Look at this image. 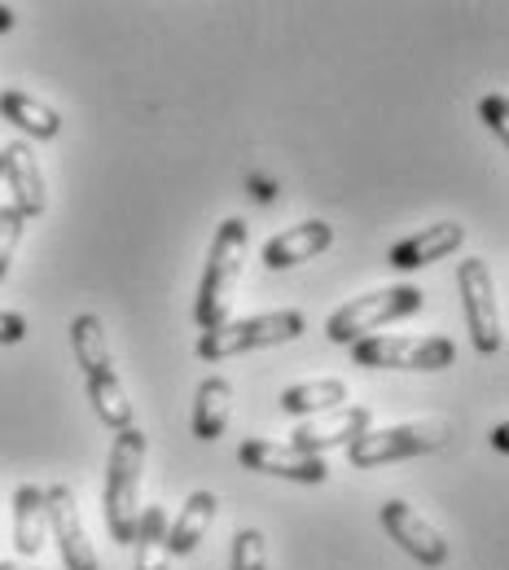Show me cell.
Instances as JSON below:
<instances>
[{
    "label": "cell",
    "mask_w": 509,
    "mask_h": 570,
    "mask_svg": "<svg viewBox=\"0 0 509 570\" xmlns=\"http://www.w3.org/2000/svg\"><path fill=\"white\" fill-rule=\"evenodd\" d=\"M141 474H146V434L137 426L119 430L115 443H110V465H106V527H110L115 544L137 540Z\"/></svg>",
    "instance_id": "obj_1"
},
{
    "label": "cell",
    "mask_w": 509,
    "mask_h": 570,
    "mask_svg": "<svg viewBox=\"0 0 509 570\" xmlns=\"http://www.w3.org/2000/svg\"><path fill=\"white\" fill-rule=\"evenodd\" d=\"M242 259H246V219H224L216 228V242H212V255H207V273H203V285H198V325L203 334L207 330H219L228 321V303H233V285H237V273H242Z\"/></svg>",
    "instance_id": "obj_2"
},
{
    "label": "cell",
    "mask_w": 509,
    "mask_h": 570,
    "mask_svg": "<svg viewBox=\"0 0 509 570\" xmlns=\"http://www.w3.org/2000/svg\"><path fill=\"white\" fill-rule=\"evenodd\" d=\"M422 303H427V294H422L418 285H386V289H369V294H361V298L343 303V307L325 321V334H330V343L352 347V343L369 338L373 330H382V325H391V321H404V316L422 312Z\"/></svg>",
    "instance_id": "obj_3"
},
{
    "label": "cell",
    "mask_w": 509,
    "mask_h": 570,
    "mask_svg": "<svg viewBox=\"0 0 509 570\" xmlns=\"http://www.w3.org/2000/svg\"><path fill=\"white\" fill-rule=\"evenodd\" d=\"M303 330H307V321L294 307H286V312H260V316H246V321H224L219 330H207L198 338V356L219 364V360L228 356H246V352L294 343Z\"/></svg>",
    "instance_id": "obj_4"
},
{
    "label": "cell",
    "mask_w": 509,
    "mask_h": 570,
    "mask_svg": "<svg viewBox=\"0 0 509 570\" xmlns=\"http://www.w3.org/2000/svg\"><path fill=\"white\" fill-rule=\"evenodd\" d=\"M448 422L422 417V422H400L386 430H364L356 443H348V461L352 470H378V465H395L409 456H427L448 443Z\"/></svg>",
    "instance_id": "obj_5"
},
{
    "label": "cell",
    "mask_w": 509,
    "mask_h": 570,
    "mask_svg": "<svg viewBox=\"0 0 509 570\" xmlns=\"http://www.w3.org/2000/svg\"><path fill=\"white\" fill-rule=\"evenodd\" d=\"M352 360L361 368H409V373H439L452 368L457 347L443 334H369L352 343Z\"/></svg>",
    "instance_id": "obj_6"
},
{
    "label": "cell",
    "mask_w": 509,
    "mask_h": 570,
    "mask_svg": "<svg viewBox=\"0 0 509 570\" xmlns=\"http://www.w3.org/2000/svg\"><path fill=\"white\" fill-rule=\"evenodd\" d=\"M457 289L466 303V321H470V338L483 356H497L506 347V316L497 303V282L488 273L483 259H461L457 268Z\"/></svg>",
    "instance_id": "obj_7"
},
{
    "label": "cell",
    "mask_w": 509,
    "mask_h": 570,
    "mask_svg": "<svg viewBox=\"0 0 509 570\" xmlns=\"http://www.w3.org/2000/svg\"><path fill=\"white\" fill-rule=\"evenodd\" d=\"M237 461L255 474H268V479H291V483H325L330 479V465L312 452H298L294 443H273V439H246L237 448Z\"/></svg>",
    "instance_id": "obj_8"
},
{
    "label": "cell",
    "mask_w": 509,
    "mask_h": 570,
    "mask_svg": "<svg viewBox=\"0 0 509 570\" xmlns=\"http://www.w3.org/2000/svg\"><path fill=\"white\" fill-rule=\"evenodd\" d=\"M378 518H382L386 535H391L409 558H418L422 567H443V562H448V540L439 535V527H431L409 500H386V504L378 509Z\"/></svg>",
    "instance_id": "obj_9"
},
{
    "label": "cell",
    "mask_w": 509,
    "mask_h": 570,
    "mask_svg": "<svg viewBox=\"0 0 509 570\" xmlns=\"http://www.w3.org/2000/svg\"><path fill=\"white\" fill-rule=\"evenodd\" d=\"M45 500H49V535L58 540L62 567L101 570L92 544H88V531H84V518H79V504H75L71 488H67V483H53V488H45Z\"/></svg>",
    "instance_id": "obj_10"
},
{
    "label": "cell",
    "mask_w": 509,
    "mask_h": 570,
    "mask_svg": "<svg viewBox=\"0 0 509 570\" xmlns=\"http://www.w3.org/2000/svg\"><path fill=\"white\" fill-rule=\"evenodd\" d=\"M0 158H4V180H9V194H13V212L22 215V219H36V215H45L49 207V194H45V176H40V158H36V149L27 141H9L0 149Z\"/></svg>",
    "instance_id": "obj_11"
},
{
    "label": "cell",
    "mask_w": 509,
    "mask_h": 570,
    "mask_svg": "<svg viewBox=\"0 0 509 570\" xmlns=\"http://www.w3.org/2000/svg\"><path fill=\"white\" fill-rule=\"evenodd\" d=\"M369 409L364 404H343V409H334V413H321V417H307V422H298L294 426V448L298 452H312V456H321L325 448H339V443H356L364 430H369Z\"/></svg>",
    "instance_id": "obj_12"
},
{
    "label": "cell",
    "mask_w": 509,
    "mask_h": 570,
    "mask_svg": "<svg viewBox=\"0 0 509 570\" xmlns=\"http://www.w3.org/2000/svg\"><path fill=\"white\" fill-rule=\"evenodd\" d=\"M461 242H466V228H461L457 219H439L431 228H422V233L395 242L391 255H386V264H391L395 273H418V268H427V264H439V259L457 255Z\"/></svg>",
    "instance_id": "obj_13"
},
{
    "label": "cell",
    "mask_w": 509,
    "mask_h": 570,
    "mask_svg": "<svg viewBox=\"0 0 509 570\" xmlns=\"http://www.w3.org/2000/svg\"><path fill=\"white\" fill-rule=\"evenodd\" d=\"M330 242H334V228L325 224V219H303V224H294L286 233H277V237H268L264 242V264L268 268H298V264H307V259H316L321 250H330Z\"/></svg>",
    "instance_id": "obj_14"
},
{
    "label": "cell",
    "mask_w": 509,
    "mask_h": 570,
    "mask_svg": "<svg viewBox=\"0 0 509 570\" xmlns=\"http://www.w3.org/2000/svg\"><path fill=\"white\" fill-rule=\"evenodd\" d=\"M45 540H49V500L36 483H22L13 492V544H18L22 562L40 558Z\"/></svg>",
    "instance_id": "obj_15"
},
{
    "label": "cell",
    "mask_w": 509,
    "mask_h": 570,
    "mask_svg": "<svg viewBox=\"0 0 509 570\" xmlns=\"http://www.w3.org/2000/svg\"><path fill=\"white\" fill-rule=\"evenodd\" d=\"M216 509H219L216 492H194V497L185 500V504H180V513L167 522V553L189 558V553L203 544V535L212 531Z\"/></svg>",
    "instance_id": "obj_16"
},
{
    "label": "cell",
    "mask_w": 509,
    "mask_h": 570,
    "mask_svg": "<svg viewBox=\"0 0 509 570\" xmlns=\"http://www.w3.org/2000/svg\"><path fill=\"white\" fill-rule=\"evenodd\" d=\"M277 404H282L286 417L307 422V417H321V413L343 409V404H348V382H343V377H312V382L286 386Z\"/></svg>",
    "instance_id": "obj_17"
},
{
    "label": "cell",
    "mask_w": 509,
    "mask_h": 570,
    "mask_svg": "<svg viewBox=\"0 0 509 570\" xmlns=\"http://www.w3.org/2000/svg\"><path fill=\"white\" fill-rule=\"evenodd\" d=\"M228 417H233V382L212 373V377H203L198 400H194V434L203 443H216L228 430Z\"/></svg>",
    "instance_id": "obj_18"
},
{
    "label": "cell",
    "mask_w": 509,
    "mask_h": 570,
    "mask_svg": "<svg viewBox=\"0 0 509 570\" xmlns=\"http://www.w3.org/2000/svg\"><path fill=\"white\" fill-rule=\"evenodd\" d=\"M0 115H4L9 124H18L27 137H40V141H53V137L62 132L58 110L45 106L40 97L22 92V88H4V92H0Z\"/></svg>",
    "instance_id": "obj_19"
},
{
    "label": "cell",
    "mask_w": 509,
    "mask_h": 570,
    "mask_svg": "<svg viewBox=\"0 0 509 570\" xmlns=\"http://www.w3.org/2000/svg\"><path fill=\"white\" fill-rule=\"evenodd\" d=\"M71 347H75L79 368H84V377L115 373V360H110V338H106L101 316H92V312L75 316V321H71Z\"/></svg>",
    "instance_id": "obj_20"
},
{
    "label": "cell",
    "mask_w": 509,
    "mask_h": 570,
    "mask_svg": "<svg viewBox=\"0 0 509 570\" xmlns=\"http://www.w3.org/2000/svg\"><path fill=\"white\" fill-rule=\"evenodd\" d=\"M84 382H88V400H92V409H97V417L106 426L115 434L133 426V400H128L119 373H97V377H84Z\"/></svg>",
    "instance_id": "obj_21"
},
{
    "label": "cell",
    "mask_w": 509,
    "mask_h": 570,
    "mask_svg": "<svg viewBox=\"0 0 509 570\" xmlns=\"http://www.w3.org/2000/svg\"><path fill=\"white\" fill-rule=\"evenodd\" d=\"M133 549H137V570H167V509L158 504L141 509Z\"/></svg>",
    "instance_id": "obj_22"
},
{
    "label": "cell",
    "mask_w": 509,
    "mask_h": 570,
    "mask_svg": "<svg viewBox=\"0 0 509 570\" xmlns=\"http://www.w3.org/2000/svg\"><path fill=\"white\" fill-rule=\"evenodd\" d=\"M233 570H268V549L260 527H242L233 535Z\"/></svg>",
    "instance_id": "obj_23"
},
{
    "label": "cell",
    "mask_w": 509,
    "mask_h": 570,
    "mask_svg": "<svg viewBox=\"0 0 509 570\" xmlns=\"http://www.w3.org/2000/svg\"><path fill=\"white\" fill-rule=\"evenodd\" d=\"M22 228H27V219H22V215L13 212V207H0V282H4L9 264H13V255H18Z\"/></svg>",
    "instance_id": "obj_24"
},
{
    "label": "cell",
    "mask_w": 509,
    "mask_h": 570,
    "mask_svg": "<svg viewBox=\"0 0 509 570\" xmlns=\"http://www.w3.org/2000/svg\"><path fill=\"white\" fill-rule=\"evenodd\" d=\"M479 115H483V124H488V128H492V132L506 141V137H509V124H506L509 106H506V97H501V92H488V97L479 101Z\"/></svg>",
    "instance_id": "obj_25"
},
{
    "label": "cell",
    "mask_w": 509,
    "mask_h": 570,
    "mask_svg": "<svg viewBox=\"0 0 509 570\" xmlns=\"http://www.w3.org/2000/svg\"><path fill=\"white\" fill-rule=\"evenodd\" d=\"M27 338V316L18 312H0V347H13Z\"/></svg>",
    "instance_id": "obj_26"
},
{
    "label": "cell",
    "mask_w": 509,
    "mask_h": 570,
    "mask_svg": "<svg viewBox=\"0 0 509 570\" xmlns=\"http://www.w3.org/2000/svg\"><path fill=\"white\" fill-rule=\"evenodd\" d=\"M13 22H18V18H13V9H9V4H0V31H13Z\"/></svg>",
    "instance_id": "obj_27"
},
{
    "label": "cell",
    "mask_w": 509,
    "mask_h": 570,
    "mask_svg": "<svg viewBox=\"0 0 509 570\" xmlns=\"http://www.w3.org/2000/svg\"><path fill=\"white\" fill-rule=\"evenodd\" d=\"M506 434H509L506 426H497V430H492V448H501V452H506V448H509V439H506Z\"/></svg>",
    "instance_id": "obj_28"
},
{
    "label": "cell",
    "mask_w": 509,
    "mask_h": 570,
    "mask_svg": "<svg viewBox=\"0 0 509 570\" xmlns=\"http://www.w3.org/2000/svg\"><path fill=\"white\" fill-rule=\"evenodd\" d=\"M0 570H45V567H31V562H22V558H13V562H0Z\"/></svg>",
    "instance_id": "obj_29"
},
{
    "label": "cell",
    "mask_w": 509,
    "mask_h": 570,
    "mask_svg": "<svg viewBox=\"0 0 509 570\" xmlns=\"http://www.w3.org/2000/svg\"><path fill=\"white\" fill-rule=\"evenodd\" d=\"M0 171H4V158H0Z\"/></svg>",
    "instance_id": "obj_30"
}]
</instances>
